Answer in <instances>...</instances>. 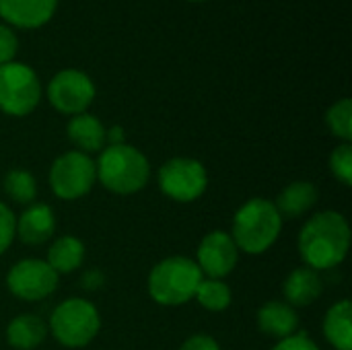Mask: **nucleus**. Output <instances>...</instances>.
<instances>
[{
	"mask_svg": "<svg viewBox=\"0 0 352 350\" xmlns=\"http://www.w3.org/2000/svg\"><path fill=\"white\" fill-rule=\"evenodd\" d=\"M107 142L109 144H124V128L122 126H113L107 130Z\"/></svg>",
	"mask_w": 352,
	"mask_h": 350,
	"instance_id": "obj_29",
	"label": "nucleus"
},
{
	"mask_svg": "<svg viewBox=\"0 0 352 350\" xmlns=\"http://www.w3.org/2000/svg\"><path fill=\"white\" fill-rule=\"evenodd\" d=\"M66 134H68V140L85 155L101 153L107 142L105 126L101 124L99 118L87 113V111L72 116V120L66 126Z\"/></svg>",
	"mask_w": 352,
	"mask_h": 350,
	"instance_id": "obj_15",
	"label": "nucleus"
},
{
	"mask_svg": "<svg viewBox=\"0 0 352 350\" xmlns=\"http://www.w3.org/2000/svg\"><path fill=\"white\" fill-rule=\"evenodd\" d=\"M283 295H285V303H289L291 307H307L311 303H316L322 295V281L320 274L307 266L295 268L283 285Z\"/></svg>",
	"mask_w": 352,
	"mask_h": 350,
	"instance_id": "obj_16",
	"label": "nucleus"
},
{
	"mask_svg": "<svg viewBox=\"0 0 352 350\" xmlns=\"http://www.w3.org/2000/svg\"><path fill=\"white\" fill-rule=\"evenodd\" d=\"M16 50H19V41H16L14 31L6 25H0V66L12 62L16 56Z\"/></svg>",
	"mask_w": 352,
	"mask_h": 350,
	"instance_id": "obj_26",
	"label": "nucleus"
},
{
	"mask_svg": "<svg viewBox=\"0 0 352 350\" xmlns=\"http://www.w3.org/2000/svg\"><path fill=\"white\" fill-rule=\"evenodd\" d=\"M45 262L52 266V270L56 274H68V272L82 266V262H85V243L78 237L62 235L47 250V260Z\"/></svg>",
	"mask_w": 352,
	"mask_h": 350,
	"instance_id": "obj_20",
	"label": "nucleus"
},
{
	"mask_svg": "<svg viewBox=\"0 0 352 350\" xmlns=\"http://www.w3.org/2000/svg\"><path fill=\"white\" fill-rule=\"evenodd\" d=\"M318 202V190L311 182H293L276 198L274 206L283 219H297Z\"/></svg>",
	"mask_w": 352,
	"mask_h": 350,
	"instance_id": "obj_19",
	"label": "nucleus"
},
{
	"mask_svg": "<svg viewBox=\"0 0 352 350\" xmlns=\"http://www.w3.org/2000/svg\"><path fill=\"white\" fill-rule=\"evenodd\" d=\"M97 179L103 188L113 194H136L140 192L151 177L148 159L132 144H109L99 153L95 163Z\"/></svg>",
	"mask_w": 352,
	"mask_h": 350,
	"instance_id": "obj_3",
	"label": "nucleus"
},
{
	"mask_svg": "<svg viewBox=\"0 0 352 350\" xmlns=\"http://www.w3.org/2000/svg\"><path fill=\"white\" fill-rule=\"evenodd\" d=\"M52 107L66 116H78L89 109L95 99V85L89 74L76 68L60 70L47 85Z\"/></svg>",
	"mask_w": 352,
	"mask_h": 350,
	"instance_id": "obj_9",
	"label": "nucleus"
},
{
	"mask_svg": "<svg viewBox=\"0 0 352 350\" xmlns=\"http://www.w3.org/2000/svg\"><path fill=\"white\" fill-rule=\"evenodd\" d=\"M58 0H0V17L21 29H39L56 12Z\"/></svg>",
	"mask_w": 352,
	"mask_h": 350,
	"instance_id": "obj_12",
	"label": "nucleus"
},
{
	"mask_svg": "<svg viewBox=\"0 0 352 350\" xmlns=\"http://www.w3.org/2000/svg\"><path fill=\"white\" fill-rule=\"evenodd\" d=\"M179 350H221V347L212 336L196 334V336H190Z\"/></svg>",
	"mask_w": 352,
	"mask_h": 350,
	"instance_id": "obj_28",
	"label": "nucleus"
},
{
	"mask_svg": "<svg viewBox=\"0 0 352 350\" xmlns=\"http://www.w3.org/2000/svg\"><path fill=\"white\" fill-rule=\"evenodd\" d=\"M159 188L175 202H194L208 188L206 167L198 159L190 157L169 159L159 169Z\"/></svg>",
	"mask_w": 352,
	"mask_h": 350,
	"instance_id": "obj_8",
	"label": "nucleus"
},
{
	"mask_svg": "<svg viewBox=\"0 0 352 350\" xmlns=\"http://www.w3.org/2000/svg\"><path fill=\"white\" fill-rule=\"evenodd\" d=\"M4 192L16 204H31L37 196V182L27 169H10L4 175Z\"/></svg>",
	"mask_w": 352,
	"mask_h": 350,
	"instance_id": "obj_22",
	"label": "nucleus"
},
{
	"mask_svg": "<svg viewBox=\"0 0 352 350\" xmlns=\"http://www.w3.org/2000/svg\"><path fill=\"white\" fill-rule=\"evenodd\" d=\"M192 2H204V0H192Z\"/></svg>",
	"mask_w": 352,
	"mask_h": 350,
	"instance_id": "obj_30",
	"label": "nucleus"
},
{
	"mask_svg": "<svg viewBox=\"0 0 352 350\" xmlns=\"http://www.w3.org/2000/svg\"><path fill=\"white\" fill-rule=\"evenodd\" d=\"M324 336L336 350H352V305L349 299L334 303L324 318Z\"/></svg>",
	"mask_w": 352,
	"mask_h": 350,
	"instance_id": "obj_18",
	"label": "nucleus"
},
{
	"mask_svg": "<svg viewBox=\"0 0 352 350\" xmlns=\"http://www.w3.org/2000/svg\"><path fill=\"white\" fill-rule=\"evenodd\" d=\"M239 262V250L227 231H210L198 245L196 264L208 278H225L235 270Z\"/></svg>",
	"mask_w": 352,
	"mask_h": 350,
	"instance_id": "obj_11",
	"label": "nucleus"
},
{
	"mask_svg": "<svg viewBox=\"0 0 352 350\" xmlns=\"http://www.w3.org/2000/svg\"><path fill=\"white\" fill-rule=\"evenodd\" d=\"M101 330V316L97 307L80 297H72L62 301L52 318L50 328L52 336L66 349H82L95 340Z\"/></svg>",
	"mask_w": 352,
	"mask_h": 350,
	"instance_id": "obj_5",
	"label": "nucleus"
},
{
	"mask_svg": "<svg viewBox=\"0 0 352 350\" xmlns=\"http://www.w3.org/2000/svg\"><path fill=\"white\" fill-rule=\"evenodd\" d=\"M47 336V326L33 314H23L10 320L6 328V340L14 350L37 349Z\"/></svg>",
	"mask_w": 352,
	"mask_h": 350,
	"instance_id": "obj_17",
	"label": "nucleus"
},
{
	"mask_svg": "<svg viewBox=\"0 0 352 350\" xmlns=\"http://www.w3.org/2000/svg\"><path fill=\"white\" fill-rule=\"evenodd\" d=\"M299 256L311 270H330L340 266L351 250V227L344 215L324 210L311 217L297 239Z\"/></svg>",
	"mask_w": 352,
	"mask_h": 350,
	"instance_id": "obj_1",
	"label": "nucleus"
},
{
	"mask_svg": "<svg viewBox=\"0 0 352 350\" xmlns=\"http://www.w3.org/2000/svg\"><path fill=\"white\" fill-rule=\"evenodd\" d=\"M272 350H320V347L303 332H297L285 340H278V344Z\"/></svg>",
	"mask_w": 352,
	"mask_h": 350,
	"instance_id": "obj_27",
	"label": "nucleus"
},
{
	"mask_svg": "<svg viewBox=\"0 0 352 350\" xmlns=\"http://www.w3.org/2000/svg\"><path fill=\"white\" fill-rule=\"evenodd\" d=\"M47 179L60 200H78L87 196L97 182L95 161L80 151H68L52 163Z\"/></svg>",
	"mask_w": 352,
	"mask_h": 350,
	"instance_id": "obj_7",
	"label": "nucleus"
},
{
	"mask_svg": "<svg viewBox=\"0 0 352 350\" xmlns=\"http://www.w3.org/2000/svg\"><path fill=\"white\" fill-rule=\"evenodd\" d=\"M41 99V83L35 70L21 62L0 66V111L12 118L29 116Z\"/></svg>",
	"mask_w": 352,
	"mask_h": 350,
	"instance_id": "obj_6",
	"label": "nucleus"
},
{
	"mask_svg": "<svg viewBox=\"0 0 352 350\" xmlns=\"http://www.w3.org/2000/svg\"><path fill=\"white\" fill-rule=\"evenodd\" d=\"M194 299L208 311H225L231 305V289L219 278H202Z\"/></svg>",
	"mask_w": 352,
	"mask_h": 350,
	"instance_id": "obj_21",
	"label": "nucleus"
},
{
	"mask_svg": "<svg viewBox=\"0 0 352 350\" xmlns=\"http://www.w3.org/2000/svg\"><path fill=\"white\" fill-rule=\"evenodd\" d=\"M330 171L332 175L342 184V186H352V144L342 142L336 146L330 155Z\"/></svg>",
	"mask_w": 352,
	"mask_h": 350,
	"instance_id": "obj_24",
	"label": "nucleus"
},
{
	"mask_svg": "<svg viewBox=\"0 0 352 350\" xmlns=\"http://www.w3.org/2000/svg\"><path fill=\"white\" fill-rule=\"evenodd\" d=\"M204 274L198 264L184 256H171L161 260L148 274V295L155 303L165 307H177L194 299Z\"/></svg>",
	"mask_w": 352,
	"mask_h": 350,
	"instance_id": "obj_4",
	"label": "nucleus"
},
{
	"mask_svg": "<svg viewBox=\"0 0 352 350\" xmlns=\"http://www.w3.org/2000/svg\"><path fill=\"white\" fill-rule=\"evenodd\" d=\"M6 287L23 301H41L58 289V274L45 260L27 258L8 270Z\"/></svg>",
	"mask_w": 352,
	"mask_h": 350,
	"instance_id": "obj_10",
	"label": "nucleus"
},
{
	"mask_svg": "<svg viewBox=\"0 0 352 350\" xmlns=\"http://www.w3.org/2000/svg\"><path fill=\"white\" fill-rule=\"evenodd\" d=\"M56 231V217L47 204H31L16 219V235L27 245L45 243Z\"/></svg>",
	"mask_w": 352,
	"mask_h": 350,
	"instance_id": "obj_13",
	"label": "nucleus"
},
{
	"mask_svg": "<svg viewBox=\"0 0 352 350\" xmlns=\"http://www.w3.org/2000/svg\"><path fill=\"white\" fill-rule=\"evenodd\" d=\"M280 229L283 217L274 202L266 198H252L235 212L231 237L237 250L250 256H260L276 243Z\"/></svg>",
	"mask_w": 352,
	"mask_h": 350,
	"instance_id": "obj_2",
	"label": "nucleus"
},
{
	"mask_svg": "<svg viewBox=\"0 0 352 350\" xmlns=\"http://www.w3.org/2000/svg\"><path fill=\"white\" fill-rule=\"evenodd\" d=\"M258 328L262 334L285 340L293 334H297L299 328V316L295 307H291L285 301H268L258 311Z\"/></svg>",
	"mask_w": 352,
	"mask_h": 350,
	"instance_id": "obj_14",
	"label": "nucleus"
},
{
	"mask_svg": "<svg viewBox=\"0 0 352 350\" xmlns=\"http://www.w3.org/2000/svg\"><path fill=\"white\" fill-rule=\"evenodd\" d=\"M326 124L330 128V132L344 140V142H351L352 140V101L349 97L336 101L328 113H326Z\"/></svg>",
	"mask_w": 352,
	"mask_h": 350,
	"instance_id": "obj_23",
	"label": "nucleus"
},
{
	"mask_svg": "<svg viewBox=\"0 0 352 350\" xmlns=\"http://www.w3.org/2000/svg\"><path fill=\"white\" fill-rule=\"evenodd\" d=\"M14 237H16V217L4 202H0V256L10 248Z\"/></svg>",
	"mask_w": 352,
	"mask_h": 350,
	"instance_id": "obj_25",
	"label": "nucleus"
}]
</instances>
